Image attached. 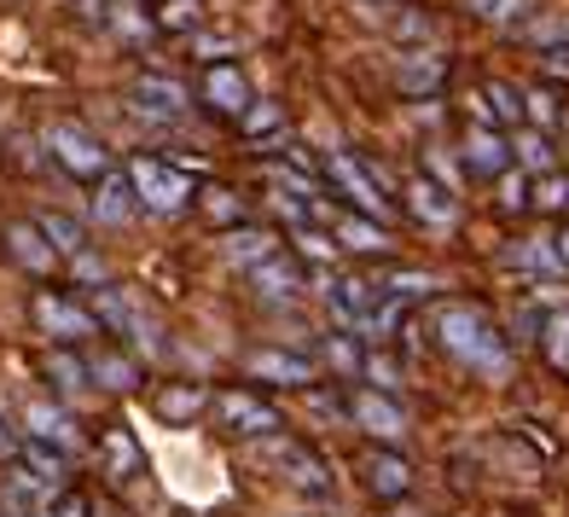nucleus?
<instances>
[{
	"mask_svg": "<svg viewBox=\"0 0 569 517\" xmlns=\"http://www.w3.org/2000/svg\"><path fill=\"white\" fill-rule=\"evenodd\" d=\"M436 338L448 344L453 360H465V367L482 372L488 384H500L511 372V349H506V338L495 331V320H488L482 308H465V302L442 308V315H436Z\"/></svg>",
	"mask_w": 569,
	"mask_h": 517,
	"instance_id": "obj_1",
	"label": "nucleus"
},
{
	"mask_svg": "<svg viewBox=\"0 0 569 517\" xmlns=\"http://www.w3.org/2000/svg\"><path fill=\"white\" fill-rule=\"evenodd\" d=\"M128 180H134V198L158 216H174L192 198V175L180 163H163V158H134L128 163Z\"/></svg>",
	"mask_w": 569,
	"mask_h": 517,
	"instance_id": "obj_2",
	"label": "nucleus"
},
{
	"mask_svg": "<svg viewBox=\"0 0 569 517\" xmlns=\"http://www.w3.org/2000/svg\"><path fill=\"white\" fill-rule=\"evenodd\" d=\"M88 315L99 320V326H111V331H122L134 349H158V326L146 320V308L128 297L122 286H93V308Z\"/></svg>",
	"mask_w": 569,
	"mask_h": 517,
	"instance_id": "obj_3",
	"label": "nucleus"
},
{
	"mask_svg": "<svg viewBox=\"0 0 569 517\" xmlns=\"http://www.w3.org/2000/svg\"><path fill=\"white\" fill-rule=\"evenodd\" d=\"M256 448H262L268 459H279V471H284V483H291L297 495H308V500L331 495V477H326V465H320L315 454H308L302 443H291V436H279V430H273V436H262Z\"/></svg>",
	"mask_w": 569,
	"mask_h": 517,
	"instance_id": "obj_4",
	"label": "nucleus"
},
{
	"mask_svg": "<svg viewBox=\"0 0 569 517\" xmlns=\"http://www.w3.org/2000/svg\"><path fill=\"white\" fill-rule=\"evenodd\" d=\"M47 146H53V158H59L70 175H82V180L111 175V151L99 146L88 128H76V122H53V128H47Z\"/></svg>",
	"mask_w": 569,
	"mask_h": 517,
	"instance_id": "obj_5",
	"label": "nucleus"
},
{
	"mask_svg": "<svg viewBox=\"0 0 569 517\" xmlns=\"http://www.w3.org/2000/svg\"><path fill=\"white\" fill-rule=\"evenodd\" d=\"M326 175H331V187H343V192H349L355 210H367V216H383V210H390V192H383L378 169H367V163L355 158V151H331Z\"/></svg>",
	"mask_w": 569,
	"mask_h": 517,
	"instance_id": "obj_6",
	"label": "nucleus"
},
{
	"mask_svg": "<svg viewBox=\"0 0 569 517\" xmlns=\"http://www.w3.org/2000/svg\"><path fill=\"white\" fill-rule=\"evenodd\" d=\"M216 412H221V425H227L232 436H250V443H262V436L279 430V412H273L262 396H250V390H227V396L216 401Z\"/></svg>",
	"mask_w": 569,
	"mask_h": 517,
	"instance_id": "obj_7",
	"label": "nucleus"
},
{
	"mask_svg": "<svg viewBox=\"0 0 569 517\" xmlns=\"http://www.w3.org/2000/svg\"><path fill=\"white\" fill-rule=\"evenodd\" d=\"M244 372L262 384H279V390H308L315 384V360L284 355V349H256V355H244Z\"/></svg>",
	"mask_w": 569,
	"mask_h": 517,
	"instance_id": "obj_8",
	"label": "nucleus"
},
{
	"mask_svg": "<svg viewBox=\"0 0 569 517\" xmlns=\"http://www.w3.org/2000/svg\"><path fill=\"white\" fill-rule=\"evenodd\" d=\"M36 326L47 331V338H59V344H76V338H93V315L88 308H76L70 297H53V291H41L36 297Z\"/></svg>",
	"mask_w": 569,
	"mask_h": 517,
	"instance_id": "obj_9",
	"label": "nucleus"
},
{
	"mask_svg": "<svg viewBox=\"0 0 569 517\" xmlns=\"http://www.w3.org/2000/svg\"><path fill=\"white\" fill-rule=\"evenodd\" d=\"M407 210L419 216L425 227H436V232H448V227L459 221V203H453V192L442 187V180H430V175L407 180Z\"/></svg>",
	"mask_w": 569,
	"mask_h": 517,
	"instance_id": "obj_10",
	"label": "nucleus"
},
{
	"mask_svg": "<svg viewBox=\"0 0 569 517\" xmlns=\"http://www.w3.org/2000/svg\"><path fill=\"white\" fill-rule=\"evenodd\" d=\"M349 412H355L360 430L378 436V443H401V436H407V412H401L390 396H378V390H360V396L349 401Z\"/></svg>",
	"mask_w": 569,
	"mask_h": 517,
	"instance_id": "obj_11",
	"label": "nucleus"
},
{
	"mask_svg": "<svg viewBox=\"0 0 569 517\" xmlns=\"http://www.w3.org/2000/svg\"><path fill=\"white\" fill-rule=\"evenodd\" d=\"M326 302H331V315H338L349 331L360 326V320H367L372 315V302H378V286H372V279H360V274H338V279H331V286H326Z\"/></svg>",
	"mask_w": 569,
	"mask_h": 517,
	"instance_id": "obj_12",
	"label": "nucleus"
},
{
	"mask_svg": "<svg viewBox=\"0 0 569 517\" xmlns=\"http://www.w3.org/2000/svg\"><path fill=\"white\" fill-rule=\"evenodd\" d=\"M192 106V93L187 88H180L174 82V76H140V82H134V111H146V117H180V111H187Z\"/></svg>",
	"mask_w": 569,
	"mask_h": 517,
	"instance_id": "obj_13",
	"label": "nucleus"
},
{
	"mask_svg": "<svg viewBox=\"0 0 569 517\" xmlns=\"http://www.w3.org/2000/svg\"><path fill=\"white\" fill-rule=\"evenodd\" d=\"M203 99H210L221 117H244L250 111V82L239 76V64H216L203 76Z\"/></svg>",
	"mask_w": 569,
	"mask_h": 517,
	"instance_id": "obj_14",
	"label": "nucleus"
},
{
	"mask_svg": "<svg viewBox=\"0 0 569 517\" xmlns=\"http://www.w3.org/2000/svg\"><path fill=\"white\" fill-rule=\"evenodd\" d=\"M134 180H128L122 169H111V175H99V192H93V216L106 221V227H117V221H128L134 216Z\"/></svg>",
	"mask_w": 569,
	"mask_h": 517,
	"instance_id": "obj_15",
	"label": "nucleus"
},
{
	"mask_svg": "<svg viewBox=\"0 0 569 517\" xmlns=\"http://www.w3.org/2000/svg\"><path fill=\"white\" fill-rule=\"evenodd\" d=\"M7 250H12V262L18 268H30V274H53V262H59V250L41 239V227H30V221H18V227H7Z\"/></svg>",
	"mask_w": 569,
	"mask_h": 517,
	"instance_id": "obj_16",
	"label": "nucleus"
},
{
	"mask_svg": "<svg viewBox=\"0 0 569 517\" xmlns=\"http://www.w3.org/2000/svg\"><path fill=\"white\" fill-rule=\"evenodd\" d=\"M465 169L471 175H506L511 169V146L495 135V128H471V135H465Z\"/></svg>",
	"mask_w": 569,
	"mask_h": 517,
	"instance_id": "obj_17",
	"label": "nucleus"
},
{
	"mask_svg": "<svg viewBox=\"0 0 569 517\" xmlns=\"http://www.w3.org/2000/svg\"><path fill=\"white\" fill-rule=\"evenodd\" d=\"M250 286H256V297H268V302H291L297 286H302V274H297V262H284V256L273 250L268 262L250 268Z\"/></svg>",
	"mask_w": 569,
	"mask_h": 517,
	"instance_id": "obj_18",
	"label": "nucleus"
},
{
	"mask_svg": "<svg viewBox=\"0 0 569 517\" xmlns=\"http://www.w3.org/2000/svg\"><path fill=\"white\" fill-rule=\"evenodd\" d=\"M221 250H227L232 268H256V262H268V256L279 250V239H273L268 227H227Z\"/></svg>",
	"mask_w": 569,
	"mask_h": 517,
	"instance_id": "obj_19",
	"label": "nucleus"
},
{
	"mask_svg": "<svg viewBox=\"0 0 569 517\" xmlns=\"http://www.w3.org/2000/svg\"><path fill=\"white\" fill-rule=\"evenodd\" d=\"M360 471H367V488H372L378 500H401L407 488H412L407 459H396V454H367V465H360Z\"/></svg>",
	"mask_w": 569,
	"mask_h": 517,
	"instance_id": "obj_20",
	"label": "nucleus"
},
{
	"mask_svg": "<svg viewBox=\"0 0 569 517\" xmlns=\"http://www.w3.org/2000/svg\"><path fill=\"white\" fill-rule=\"evenodd\" d=\"M23 425H30V436L36 443H47V448H76V425H70V412H59V407H47V401H36L30 412H23Z\"/></svg>",
	"mask_w": 569,
	"mask_h": 517,
	"instance_id": "obj_21",
	"label": "nucleus"
},
{
	"mask_svg": "<svg viewBox=\"0 0 569 517\" xmlns=\"http://www.w3.org/2000/svg\"><path fill=\"white\" fill-rule=\"evenodd\" d=\"M88 378H99V390H134V360H128V355H117V349H93L88 355Z\"/></svg>",
	"mask_w": 569,
	"mask_h": 517,
	"instance_id": "obj_22",
	"label": "nucleus"
},
{
	"mask_svg": "<svg viewBox=\"0 0 569 517\" xmlns=\"http://www.w3.org/2000/svg\"><path fill=\"white\" fill-rule=\"evenodd\" d=\"M36 227H41V239L53 245L59 256H82V250H88V227L76 221V216H64V210H47Z\"/></svg>",
	"mask_w": 569,
	"mask_h": 517,
	"instance_id": "obj_23",
	"label": "nucleus"
},
{
	"mask_svg": "<svg viewBox=\"0 0 569 517\" xmlns=\"http://www.w3.org/2000/svg\"><path fill=\"white\" fill-rule=\"evenodd\" d=\"M203 401L210 396H203L198 384H169V390H158V419L163 425H192L203 412Z\"/></svg>",
	"mask_w": 569,
	"mask_h": 517,
	"instance_id": "obj_24",
	"label": "nucleus"
},
{
	"mask_svg": "<svg viewBox=\"0 0 569 517\" xmlns=\"http://www.w3.org/2000/svg\"><path fill=\"white\" fill-rule=\"evenodd\" d=\"M99 459H106V471L117 477V483H128L140 471V443L128 430H106V443H99Z\"/></svg>",
	"mask_w": 569,
	"mask_h": 517,
	"instance_id": "obj_25",
	"label": "nucleus"
},
{
	"mask_svg": "<svg viewBox=\"0 0 569 517\" xmlns=\"http://www.w3.org/2000/svg\"><path fill=\"white\" fill-rule=\"evenodd\" d=\"M442 76H448V64L442 59H436V53H407L401 59V88L407 93H436V88H442Z\"/></svg>",
	"mask_w": 569,
	"mask_h": 517,
	"instance_id": "obj_26",
	"label": "nucleus"
},
{
	"mask_svg": "<svg viewBox=\"0 0 569 517\" xmlns=\"http://www.w3.org/2000/svg\"><path fill=\"white\" fill-rule=\"evenodd\" d=\"M47 378H53V390L59 396H82L88 390V360H76L70 349H53V355H47Z\"/></svg>",
	"mask_w": 569,
	"mask_h": 517,
	"instance_id": "obj_27",
	"label": "nucleus"
},
{
	"mask_svg": "<svg viewBox=\"0 0 569 517\" xmlns=\"http://www.w3.org/2000/svg\"><path fill=\"white\" fill-rule=\"evenodd\" d=\"M18 459H23V471H30L36 483H47V488L64 477V454L47 448V443H36V436H30V443H18Z\"/></svg>",
	"mask_w": 569,
	"mask_h": 517,
	"instance_id": "obj_28",
	"label": "nucleus"
},
{
	"mask_svg": "<svg viewBox=\"0 0 569 517\" xmlns=\"http://www.w3.org/2000/svg\"><path fill=\"white\" fill-rule=\"evenodd\" d=\"M331 227H338V239H343L349 250H360V256H372V250L390 245V232H383L378 221H367V216H338Z\"/></svg>",
	"mask_w": 569,
	"mask_h": 517,
	"instance_id": "obj_29",
	"label": "nucleus"
},
{
	"mask_svg": "<svg viewBox=\"0 0 569 517\" xmlns=\"http://www.w3.org/2000/svg\"><path fill=\"white\" fill-rule=\"evenodd\" d=\"M511 262L523 268V274H547V279H552V274H563V256H558V245H552V239H529L523 250H511Z\"/></svg>",
	"mask_w": 569,
	"mask_h": 517,
	"instance_id": "obj_30",
	"label": "nucleus"
},
{
	"mask_svg": "<svg viewBox=\"0 0 569 517\" xmlns=\"http://www.w3.org/2000/svg\"><path fill=\"white\" fill-rule=\"evenodd\" d=\"M511 158L523 163V169H535V175H547V169H552V140L540 135V128H523V135H517V146H511Z\"/></svg>",
	"mask_w": 569,
	"mask_h": 517,
	"instance_id": "obj_31",
	"label": "nucleus"
},
{
	"mask_svg": "<svg viewBox=\"0 0 569 517\" xmlns=\"http://www.w3.org/2000/svg\"><path fill=\"white\" fill-rule=\"evenodd\" d=\"M158 30L192 36L198 30V0H158Z\"/></svg>",
	"mask_w": 569,
	"mask_h": 517,
	"instance_id": "obj_32",
	"label": "nucleus"
},
{
	"mask_svg": "<svg viewBox=\"0 0 569 517\" xmlns=\"http://www.w3.org/2000/svg\"><path fill=\"white\" fill-rule=\"evenodd\" d=\"M540 344H547V360L569 372V315H547L540 320Z\"/></svg>",
	"mask_w": 569,
	"mask_h": 517,
	"instance_id": "obj_33",
	"label": "nucleus"
},
{
	"mask_svg": "<svg viewBox=\"0 0 569 517\" xmlns=\"http://www.w3.org/2000/svg\"><path fill=\"white\" fill-rule=\"evenodd\" d=\"M279 122H284V111L273 106V99H250V111L239 117V128H244L250 140H268V135H273Z\"/></svg>",
	"mask_w": 569,
	"mask_h": 517,
	"instance_id": "obj_34",
	"label": "nucleus"
},
{
	"mask_svg": "<svg viewBox=\"0 0 569 517\" xmlns=\"http://www.w3.org/2000/svg\"><path fill=\"white\" fill-rule=\"evenodd\" d=\"M192 53H198V59H210V64H221L227 53H239V41L221 36V30H192Z\"/></svg>",
	"mask_w": 569,
	"mask_h": 517,
	"instance_id": "obj_35",
	"label": "nucleus"
},
{
	"mask_svg": "<svg viewBox=\"0 0 569 517\" xmlns=\"http://www.w3.org/2000/svg\"><path fill=\"white\" fill-rule=\"evenodd\" d=\"M482 99H488V111H495V122H517V117H523V93L506 88V82H495Z\"/></svg>",
	"mask_w": 569,
	"mask_h": 517,
	"instance_id": "obj_36",
	"label": "nucleus"
},
{
	"mask_svg": "<svg viewBox=\"0 0 569 517\" xmlns=\"http://www.w3.org/2000/svg\"><path fill=\"white\" fill-rule=\"evenodd\" d=\"M383 291L401 297V302H419V297L436 291V279H430V274H396V279H383Z\"/></svg>",
	"mask_w": 569,
	"mask_h": 517,
	"instance_id": "obj_37",
	"label": "nucleus"
},
{
	"mask_svg": "<svg viewBox=\"0 0 569 517\" xmlns=\"http://www.w3.org/2000/svg\"><path fill=\"white\" fill-rule=\"evenodd\" d=\"M297 250L308 256V262H331V256H338V239H326L320 227H297Z\"/></svg>",
	"mask_w": 569,
	"mask_h": 517,
	"instance_id": "obj_38",
	"label": "nucleus"
},
{
	"mask_svg": "<svg viewBox=\"0 0 569 517\" xmlns=\"http://www.w3.org/2000/svg\"><path fill=\"white\" fill-rule=\"evenodd\" d=\"M203 216L210 221H239V198L227 187H203Z\"/></svg>",
	"mask_w": 569,
	"mask_h": 517,
	"instance_id": "obj_39",
	"label": "nucleus"
},
{
	"mask_svg": "<svg viewBox=\"0 0 569 517\" xmlns=\"http://www.w3.org/2000/svg\"><path fill=\"white\" fill-rule=\"evenodd\" d=\"M360 372H367L378 390H396V384H401V367H396L390 355H367V360H360Z\"/></svg>",
	"mask_w": 569,
	"mask_h": 517,
	"instance_id": "obj_40",
	"label": "nucleus"
},
{
	"mask_svg": "<svg viewBox=\"0 0 569 517\" xmlns=\"http://www.w3.org/2000/svg\"><path fill=\"white\" fill-rule=\"evenodd\" d=\"M529 0H471V12L488 18V23H511V18H523Z\"/></svg>",
	"mask_w": 569,
	"mask_h": 517,
	"instance_id": "obj_41",
	"label": "nucleus"
},
{
	"mask_svg": "<svg viewBox=\"0 0 569 517\" xmlns=\"http://www.w3.org/2000/svg\"><path fill=\"white\" fill-rule=\"evenodd\" d=\"M523 117H535L540 128H558V122H563V111L552 106V93H540V88H535V93H523Z\"/></svg>",
	"mask_w": 569,
	"mask_h": 517,
	"instance_id": "obj_42",
	"label": "nucleus"
},
{
	"mask_svg": "<svg viewBox=\"0 0 569 517\" xmlns=\"http://www.w3.org/2000/svg\"><path fill=\"white\" fill-rule=\"evenodd\" d=\"M529 203H540V210H563V203H569V180L547 175V180L535 187V198H529Z\"/></svg>",
	"mask_w": 569,
	"mask_h": 517,
	"instance_id": "obj_43",
	"label": "nucleus"
},
{
	"mask_svg": "<svg viewBox=\"0 0 569 517\" xmlns=\"http://www.w3.org/2000/svg\"><path fill=\"white\" fill-rule=\"evenodd\" d=\"M529 180L523 175H500V203H506V210H529Z\"/></svg>",
	"mask_w": 569,
	"mask_h": 517,
	"instance_id": "obj_44",
	"label": "nucleus"
},
{
	"mask_svg": "<svg viewBox=\"0 0 569 517\" xmlns=\"http://www.w3.org/2000/svg\"><path fill=\"white\" fill-rule=\"evenodd\" d=\"M326 360H331V367H338V372H360V355H355V344H349V338L326 344Z\"/></svg>",
	"mask_w": 569,
	"mask_h": 517,
	"instance_id": "obj_45",
	"label": "nucleus"
},
{
	"mask_svg": "<svg viewBox=\"0 0 569 517\" xmlns=\"http://www.w3.org/2000/svg\"><path fill=\"white\" fill-rule=\"evenodd\" d=\"M47 517H88V495H59V506Z\"/></svg>",
	"mask_w": 569,
	"mask_h": 517,
	"instance_id": "obj_46",
	"label": "nucleus"
},
{
	"mask_svg": "<svg viewBox=\"0 0 569 517\" xmlns=\"http://www.w3.org/2000/svg\"><path fill=\"white\" fill-rule=\"evenodd\" d=\"M12 454H18V436H12L7 425H0V459H12Z\"/></svg>",
	"mask_w": 569,
	"mask_h": 517,
	"instance_id": "obj_47",
	"label": "nucleus"
},
{
	"mask_svg": "<svg viewBox=\"0 0 569 517\" xmlns=\"http://www.w3.org/2000/svg\"><path fill=\"white\" fill-rule=\"evenodd\" d=\"M547 70H558V76H569V53H552V59H547Z\"/></svg>",
	"mask_w": 569,
	"mask_h": 517,
	"instance_id": "obj_48",
	"label": "nucleus"
},
{
	"mask_svg": "<svg viewBox=\"0 0 569 517\" xmlns=\"http://www.w3.org/2000/svg\"><path fill=\"white\" fill-rule=\"evenodd\" d=\"M552 245H558V256H563V268H569V227L558 232V239H552Z\"/></svg>",
	"mask_w": 569,
	"mask_h": 517,
	"instance_id": "obj_49",
	"label": "nucleus"
},
{
	"mask_svg": "<svg viewBox=\"0 0 569 517\" xmlns=\"http://www.w3.org/2000/svg\"><path fill=\"white\" fill-rule=\"evenodd\" d=\"M76 7H93V0H76Z\"/></svg>",
	"mask_w": 569,
	"mask_h": 517,
	"instance_id": "obj_50",
	"label": "nucleus"
}]
</instances>
